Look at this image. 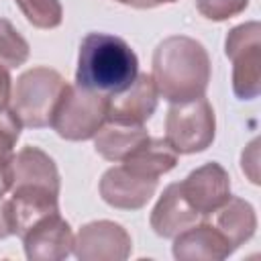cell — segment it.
<instances>
[{
	"instance_id": "21",
	"label": "cell",
	"mask_w": 261,
	"mask_h": 261,
	"mask_svg": "<svg viewBox=\"0 0 261 261\" xmlns=\"http://www.w3.org/2000/svg\"><path fill=\"white\" fill-rule=\"evenodd\" d=\"M249 6V0H196V8L208 20H226L241 14Z\"/></svg>"
},
{
	"instance_id": "23",
	"label": "cell",
	"mask_w": 261,
	"mask_h": 261,
	"mask_svg": "<svg viewBox=\"0 0 261 261\" xmlns=\"http://www.w3.org/2000/svg\"><path fill=\"white\" fill-rule=\"evenodd\" d=\"M12 234L10 222H8V212H6V202L0 204V239H6Z\"/></svg>"
},
{
	"instance_id": "5",
	"label": "cell",
	"mask_w": 261,
	"mask_h": 261,
	"mask_svg": "<svg viewBox=\"0 0 261 261\" xmlns=\"http://www.w3.org/2000/svg\"><path fill=\"white\" fill-rule=\"evenodd\" d=\"M108 96L84 88L80 84H67L51 126L65 141H88L106 122Z\"/></svg>"
},
{
	"instance_id": "9",
	"label": "cell",
	"mask_w": 261,
	"mask_h": 261,
	"mask_svg": "<svg viewBox=\"0 0 261 261\" xmlns=\"http://www.w3.org/2000/svg\"><path fill=\"white\" fill-rule=\"evenodd\" d=\"M179 188L200 218L212 216L230 198V177L226 169L216 161L204 163L202 167L188 173V177L179 181Z\"/></svg>"
},
{
	"instance_id": "14",
	"label": "cell",
	"mask_w": 261,
	"mask_h": 261,
	"mask_svg": "<svg viewBox=\"0 0 261 261\" xmlns=\"http://www.w3.org/2000/svg\"><path fill=\"white\" fill-rule=\"evenodd\" d=\"M198 218L200 214L188 204L177 181V184H169L163 190L161 198L157 200L151 212V228L155 230V234L163 239H173L181 230L196 224Z\"/></svg>"
},
{
	"instance_id": "18",
	"label": "cell",
	"mask_w": 261,
	"mask_h": 261,
	"mask_svg": "<svg viewBox=\"0 0 261 261\" xmlns=\"http://www.w3.org/2000/svg\"><path fill=\"white\" fill-rule=\"evenodd\" d=\"M20 120L12 110H0V198L12 188L14 145L20 137Z\"/></svg>"
},
{
	"instance_id": "8",
	"label": "cell",
	"mask_w": 261,
	"mask_h": 261,
	"mask_svg": "<svg viewBox=\"0 0 261 261\" xmlns=\"http://www.w3.org/2000/svg\"><path fill=\"white\" fill-rule=\"evenodd\" d=\"M130 251V234L112 220L88 222L73 239V253L80 261H124Z\"/></svg>"
},
{
	"instance_id": "11",
	"label": "cell",
	"mask_w": 261,
	"mask_h": 261,
	"mask_svg": "<svg viewBox=\"0 0 261 261\" xmlns=\"http://www.w3.org/2000/svg\"><path fill=\"white\" fill-rule=\"evenodd\" d=\"M157 181V177H147L126 165H116L104 171L100 179V196L112 208L139 210L155 194Z\"/></svg>"
},
{
	"instance_id": "3",
	"label": "cell",
	"mask_w": 261,
	"mask_h": 261,
	"mask_svg": "<svg viewBox=\"0 0 261 261\" xmlns=\"http://www.w3.org/2000/svg\"><path fill=\"white\" fill-rule=\"evenodd\" d=\"M139 75V59L130 45L114 35L90 33L77 55L75 82L100 94H116Z\"/></svg>"
},
{
	"instance_id": "12",
	"label": "cell",
	"mask_w": 261,
	"mask_h": 261,
	"mask_svg": "<svg viewBox=\"0 0 261 261\" xmlns=\"http://www.w3.org/2000/svg\"><path fill=\"white\" fill-rule=\"evenodd\" d=\"M20 239L24 245V255L31 261H61L73 251L71 226L61 218L59 212L37 220Z\"/></svg>"
},
{
	"instance_id": "4",
	"label": "cell",
	"mask_w": 261,
	"mask_h": 261,
	"mask_svg": "<svg viewBox=\"0 0 261 261\" xmlns=\"http://www.w3.org/2000/svg\"><path fill=\"white\" fill-rule=\"evenodd\" d=\"M67 88L63 75L51 67H31L16 80L10 92V110L22 126H49L55 108Z\"/></svg>"
},
{
	"instance_id": "2",
	"label": "cell",
	"mask_w": 261,
	"mask_h": 261,
	"mask_svg": "<svg viewBox=\"0 0 261 261\" xmlns=\"http://www.w3.org/2000/svg\"><path fill=\"white\" fill-rule=\"evenodd\" d=\"M210 57L204 45L186 35L163 39L153 53V82L167 102H188L206 94Z\"/></svg>"
},
{
	"instance_id": "24",
	"label": "cell",
	"mask_w": 261,
	"mask_h": 261,
	"mask_svg": "<svg viewBox=\"0 0 261 261\" xmlns=\"http://www.w3.org/2000/svg\"><path fill=\"white\" fill-rule=\"evenodd\" d=\"M120 4H126V6H133V8H147L145 0H116Z\"/></svg>"
},
{
	"instance_id": "1",
	"label": "cell",
	"mask_w": 261,
	"mask_h": 261,
	"mask_svg": "<svg viewBox=\"0 0 261 261\" xmlns=\"http://www.w3.org/2000/svg\"><path fill=\"white\" fill-rule=\"evenodd\" d=\"M12 198L6 202L12 234L22 237L37 220L59 212V171L39 147H22L14 155Z\"/></svg>"
},
{
	"instance_id": "10",
	"label": "cell",
	"mask_w": 261,
	"mask_h": 261,
	"mask_svg": "<svg viewBox=\"0 0 261 261\" xmlns=\"http://www.w3.org/2000/svg\"><path fill=\"white\" fill-rule=\"evenodd\" d=\"M157 88L149 73H139L130 86L108 96L106 120L116 124L141 126L157 108Z\"/></svg>"
},
{
	"instance_id": "7",
	"label": "cell",
	"mask_w": 261,
	"mask_h": 261,
	"mask_svg": "<svg viewBox=\"0 0 261 261\" xmlns=\"http://www.w3.org/2000/svg\"><path fill=\"white\" fill-rule=\"evenodd\" d=\"M224 53L232 61V92L241 100H253L261 92V24L243 22L228 31Z\"/></svg>"
},
{
	"instance_id": "17",
	"label": "cell",
	"mask_w": 261,
	"mask_h": 261,
	"mask_svg": "<svg viewBox=\"0 0 261 261\" xmlns=\"http://www.w3.org/2000/svg\"><path fill=\"white\" fill-rule=\"evenodd\" d=\"M120 163L133 171L141 173V175L159 179V175H163L175 167L177 153L165 139H151L149 137L135 153H130Z\"/></svg>"
},
{
	"instance_id": "15",
	"label": "cell",
	"mask_w": 261,
	"mask_h": 261,
	"mask_svg": "<svg viewBox=\"0 0 261 261\" xmlns=\"http://www.w3.org/2000/svg\"><path fill=\"white\" fill-rule=\"evenodd\" d=\"M214 226L228 239L232 249H239L247 243L257 228V216L249 202L243 198H228L216 212H214Z\"/></svg>"
},
{
	"instance_id": "19",
	"label": "cell",
	"mask_w": 261,
	"mask_h": 261,
	"mask_svg": "<svg viewBox=\"0 0 261 261\" xmlns=\"http://www.w3.org/2000/svg\"><path fill=\"white\" fill-rule=\"evenodd\" d=\"M29 59L27 39L12 27L10 20L0 18V63L4 67H18Z\"/></svg>"
},
{
	"instance_id": "16",
	"label": "cell",
	"mask_w": 261,
	"mask_h": 261,
	"mask_svg": "<svg viewBox=\"0 0 261 261\" xmlns=\"http://www.w3.org/2000/svg\"><path fill=\"white\" fill-rule=\"evenodd\" d=\"M147 139L149 135L143 128V124L130 126V124L108 122L94 135V147H96V153L108 161H124Z\"/></svg>"
},
{
	"instance_id": "25",
	"label": "cell",
	"mask_w": 261,
	"mask_h": 261,
	"mask_svg": "<svg viewBox=\"0 0 261 261\" xmlns=\"http://www.w3.org/2000/svg\"><path fill=\"white\" fill-rule=\"evenodd\" d=\"M171 2H177V0H145L147 8H155V6H161V4H171Z\"/></svg>"
},
{
	"instance_id": "20",
	"label": "cell",
	"mask_w": 261,
	"mask_h": 261,
	"mask_svg": "<svg viewBox=\"0 0 261 261\" xmlns=\"http://www.w3.org/2000/svg\"><path fill=\"white\" fill-rule=\"evenodd\" d=\"M27 20L37 29H55L61 24L63 10L59 0H14Z\"/></svg>"
},
{
	"instance_id": "13",
	"label": "cell",
	"mask_w": 261,
	"mask_h": 261,
	"mask_svg": "<svg viewBox=\"0 0 261 261\" xmlns=\"http://www.w3.org/2000/svg\"><path fill=\"white\" fill-rule=\"evenodd\" d=\"M173 239V257L177 261H220L234 251L212 222H196Z\"/></svg>"
},
{
	"instance_id": "22",
	"label": "cell",
	"mask_w": 261,
	"mask_h": 261,
	"mask_svg": "<svg viewBox=\"0 0 261 261\" xmlns=\"http://www.w3.org/2000/svg\"><path fill=\"white\" fill-rule=\"evenodd\" d=\"M10 73L8 69L0 63V110L6 108V104L10 102V92H12V84H10Z\"/></svg>"
},
{
	"instance_id": "6",
	"label": "cell",
	"mask_w": 261,
	"mask_h": 261,
	"mask_svg": "<svg viewBox=\"0 0 261 261\" xmlns=\"http://www.w3.org/2000/svg\"><path fill=\"white\" fill-rule=\"evenodd\" d=\"M216 135V120L210 102L196 100L171 104L165 118V141L177 155H192L208 149Z\"/></svg>"
}]
</instances>
